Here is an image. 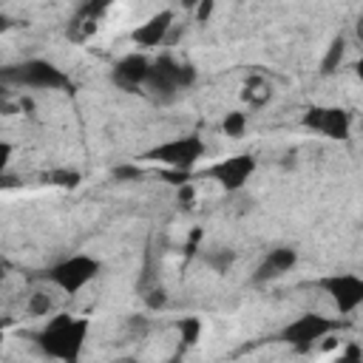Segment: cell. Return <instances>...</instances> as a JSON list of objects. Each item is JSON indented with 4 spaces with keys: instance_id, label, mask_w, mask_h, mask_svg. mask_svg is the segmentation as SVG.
<instances>
[{
    "instance_id": "obj_1",
    "label": "cell",
    "mask_w": 363,
    "mask_h": 363,
    "mask_svg": "<svg viewBox=\"0 0 363 363\" xmlns=\"http://www.w3.org/2000/svg\"><path fill=\"white\" fill-rule=\"evenodd\" d=\"M88 335V320L85 318H71V315H57L45 323V329L37 335V346L43 354L57 357V360H77Z\"/></svg>"
},
{
    "instance_id": "obj_2",
    "label": "cell",
    "mask_w": 363,
    "mask_h": 363,
    "mask_svg": "<svg viewBox=\"0 0 363 363\" xmlns=\"http://www.w3.org/2000/svg\"><path fill=\"white\" fill-rule=\"evenodd\" d=\"M193 79H196L193 65L176 62L170 54H162L156 62H150V74H147L145 85L150 88V94H153L156 99L167 102V99L176 96V91L193 85Z\"/></svg>"
},
{
    "instance_id": "obj_3",
    "label": "cell",
    "mask_w": 363,
    "mask_h": 363,
    "mask_svg": "<svg viewBox=\"0 0 363 363\" xmlns=\"http://www.w3.org/2000/svg\"><path fill=\"white\" fill-rule=\"evenodd\" d=\"M6 82L14 85H26V88H43V91H54L68 85V77L48 60H26L20 65H11L0 74Z\"/></svg>"
},
{
    "instance_id": "obj_4",
    "label": "cell",
    "mask_w": 363,
    "mask_h": 363,
    "mask_svg": "<svg viewBox=\"0 0 363 363\" xmlns=\"http://www.w3.org/2000/svg\"><path fill=\"white\" fill-rule=\"evenodd\" d=\"M201 156H204V142L196 133L179 136L173 142H164V145H159V147H153L147 153V159H153V162H159V164H164L170 170H187V173Z\"/></svg>"
},
{
    "instance_id": "obj_5",
    "label": "cell",
    "mask_w": 363,
    "mask_h": 363,
    "mask_svg": "<svg viewBox=\"0 0 363 363\" xmlns=\"http://www.w3.org/2000/svg\"><path fill=\"white\" fill-rule=\"evenodd\" d=\"M96 272H99V261H96V258H91V255H71V258L54 264L51 272H48V278H51L62 292L74 295V292H79L88 281H94Z\"/></svg>"
},
{
    "instance_id": "obj_6",
    "label": "cell",
    "mask_w": 363,
    "mask_h": 363,
    "mask_svg": "<svg viewBox=\"0 0 363 363\" xmlns=\"http://www.w3.org/2000/svg\"><path fill=\"white\" fill-rule=\"evenodd\" d=\"M318 286L326 289V295L335 301V306L340 312H352L363 301V281L357 275H349V272H337L332 278H323Z\"/></svg>"
},
{
    "instance_id": "obj_7",
    "label": "cell",
    "mask_w": 363,
    "mask_h": 363,
    "mask_svg": "<svg viewBox=\"0 0 363 363\" xmlns=\"http://www.w3.org/2000/svg\"><path fill=\"white\" fill-rule=\"evenodd\" d=\"M252 170H255V159H252L250 153H241V156L221 159L218 164L207 167L204 173H207L210 179H216L224 190H238V187H244V182L252 176Z\"/></svg>"
},
{
    "instance_id": "obj_8",
    "label": "cell",
    "mask_w": 363,
    "mask_h": 363,
    "mask_svg": "<svg viewBox=\"0 0 363 363\" xmlns=\"http://www.w3.org/2000/svg\"><path fill=\"white\" fill-rule=\"evenodd\" d=\"M332 329H335V320L320 318V315H303V318L292 320V323L281 332V340H284V343H292V346H309V343L323 340Z\"/></svg>"
},
{
    "instance_id": "obj_9",
    "label": "cell",
    "mask_w": 363,
    "mask_h": 363,
    "mask_svg": "<svg viewBox=\"0 0 363 363\" xmlns=\"http://www.w3.org/2000/svg\"><path fill=\"white\" fill-rule=\"evenodd\" d=\"M303 125L312 130H320L329 139H346L349 136V113L340 108H312L303 116Z\"/></svg>"
},
{
    "instance_id": "obj_10",
    "label": "cell",
    "mask_w": 363,
    "mask_h": 363,
    "mask_svg": "<svg viewBox=\"0 0 363 363\" xmlns=\"http://www.w3.org/2000/svg\"><path fill=\"white\" fill-rule=\"evenodd\" d=\"M170 28H173V11L164 9V11L153 14L147 23H142V26L133 31V43H136V45H145V48H156L159 43L167 40Z\"/></svg>"
},
{
    "instance_id": "obj_11",
    "label": "cell",
    "mask_w": 363,
    "mask_h": 363,
    "mask_svg": "<svg viewBox=\"0 0 363 363\" xmlns=\"http://www.w3.org/2000/svg\"><path fill=\"white\" fill-rule=\"evenodd\" d=\"M147 74H150V62H147V57H142V54H128V57H122V60L116 62V68H113V79H116L122 88H139V85H145Z\"/></svg>"
},
{
    "instance_id": "obj_12",
    "label": "cell",
    "mask_w": 363,
    "mask_h": 363,
    "mask_svg": "<svg viewBox=\"0 0 363 363\" xmlns=\"http://www.w3.org/2000/svg\"><path fill=\"white\" fill-rule=\"evenodd\" d=\"M295 261H298L295 250H289V247H278V250H272V252L261 261V267H258V272H255V281L264 284V281H269V278H278V275L289 272V269L295 267Z\"/></svg>"
},
{
    "instance_id": "obj_13",
    "label": "cell",
    "mask_w": 363,
    "mask_h": 363,
    "mask_svg": "<svg viewBox=\"0 0 363 363\" xmlns=\"http://www.w3.org/2000/svg\"><path fill=\"white\" fill-rule=\"evenodd\" d=\"M343 54H346V40L343 37H335L332 45H329V51H326V57H323V62H320V71L323 74H335L340 68V62H343Z\"/></svg>"
},
{
    "instance_id": "obj_14",
    "label": "cell",
    "mask_w": 363,
    "mask_h": 363,
    "mask_svg": "<svg viewBox=\"0 0 363 363\" xmlns=\"http://www.w3.org/2000/svg\"><path fill=\"white\" fill-rule=\"evenodd\" d=\"M179 332H182L184 346H193V343L199 340V335H201V320H199V318H182Z\"/></svg>"
},
{
    "instance_id": "obj_15",
    "label": "cell",
    "mask_w": 363,
    "mask_h": 363,
    "mask_svg": "<svg viewBox=\"0 0 363 363\" xmlns=\"http://www.w3.org/2000/svg\"><path fill=\"white\" fill-rule=\"evenodd\" d=\"M244 128H247V119H244L241 111H233V113L224 116V133H227V136H241Z\"/></svg>"
},
{
    "instance_id": "obj_16",
    "label": "cell",
    "mask_w": 363,
    "mask_h": 363,
    "mask_svg": "<svg viewBox=\"0 0 363 363\" xmlns=\"http://www.w3.org/2000/svg\"><path fill=\"white\" fill-rule=\"evenodd\" d=\"M111 3H113V0H85L82 9H79V17H82V20H96Z\"/></svg>"
},
{
    "instance_id": "obj_17",
    "label": "cell",
    "mask_w": 363,
    "mask_h": 363,
    "mask_svg": "<svg viewBox=\"0 0 363 363\" xmlns=\"http://www.w3.org/2000/svg\"><path fill=\"white\" fill-rule=\"evenodd\" d=\"M233 261H235V252H233V250H218V252H210V255H207V264H210L213 269H218V272H224Z\"/></svg>"
},
{
    "instance_id": "obj_18",
    "label": "cell",
    "mask_w": 363,
    "mask_h": 363,
    "mask_svg": "<svg viewBox=\"0 0 363 363\" xmlns=\"http://www.w3.org/2000/svg\"><path fill=\"white\" fill-rule=\"evenodd\" d=\"M54 184H62V187H74L77 182H79V173H74V170H57V173H51L48 176Z\"/></svg>"
},
{
    "instance_id": "obj_19",
    "label": "cell",
    "mask_w": 363,
    "mask_h": 363,
    "mask_svg": "<svg viewBox=\"0 0 363 363\" xmlns=\"http://www.w3.org/2000/svg\"><path fill=\"white\" fill-rule=\"evenodd\" d=\"M48 309H51V301H48L43 292H34V295H31V303H28V312H31V315H45Z\"/></svg>"
},
{
    "instance_id": "obj_20",
    "label": "cell",
    "mask_w": 363,
    "mask_h": 363,
    "mask_svg": "<svg viewBox=\"0 0 363 363\" xmlns=\"http://www.w3.org/2000/svg\"><path fill=\"white\" fill-rule=\"evenodd\" d=\"M113 179H122V182H128V179H142V170H139L136 164H119V167H113Z\"/></svg>"
},
{
    "instance_id": "obj_21",
    "label": "cell",
    "mask_w": 363,
    "mask_h": 363,
    "mask_svg": "<svg viewBox=\"0 0 363 363\" xmlns=\"http://www.w3.org/2000/svg\"><path fill=\"white\" fill-rule=\"evenodd\" d=\"M213 6H216V0H199L196 17H199L201 23H207V20H210V14H213Z\"/></svg>"
},
{
    "instance_id": "obj_22",
    "label": "cell",
    "mask_w": 363,
    "mask_h": 363,
    "mask_svg": "<svg viewBox=\"0 0 363 363\" xmlns=\"http://www.w3.org/2000/svg\"><path fill=\"white\" fill-rule=\"evenodd\" d=\"M9 159H11V145H9V142H0V173L6 170Z\"/></svg>"
},
{
    "instance_id": "obj_23",
    "label": "cell",
    "mask_w": 363,
    "mask_h": 363,
    "mask_svg": "<svg viewBox=\"0 0 363 363\" xmlns=\"http://www.w3.org/2000/svg\"><path fill=\"white\" fill-rule=\"evenodd\" d=\"M340 357H349V360H360V349H357V346H349V349H346V354H340Z\"/></svg>"
},
{
    "instance_id": "obj_24",
    "label": "cell",
    "mask_w": 363,
    "mask_h": 363,
    "mask_svg": "<svg viewBox=\"0 0 363 363\" xmlns=\"http://www.w3.org/2000/svg\"><path fill=\"white\" fill-rule=\"evenodd\" d=\"M0 111H9V105H6V85L0 82Z\"/></svg>"
},
{
    "instance_id": "obj_25",
    "label": "cell",
    "mask_w": 363,
    "mask_h": 363,
    "mask_svg": "<svg viewBox=\"0 0 363 363\" xmlns=\"http://www.w3.org/2000/svg\"><path fill=\"white\" fill-rule=\"evenodd\" d=\"M9 26H11V20H9L6 14H0V34H3V31H9Z\"/></svg>"
},
{
    "instance_id": "obj_26",
    "label": "cell",
    "mask_w": 363,
    "mask_h": 363,
    "mask_svg": "<svg viewBox=\"0 0 363 363\" xmlns=\"http://www.w3.org/2000/svg\"><path fill=\"white\" fill-rule=\"evenodd\" d=\"M196 3H199V0H182V6H184V9H193Z\"/></svg>"
},
{
    "instance_id": "obj_27",
    "label": "cell",
    "mask_w": 363,
    "mask_h": 363,
    "mask_svg": "<svg viewBox=\"0 0 363 363\" xmlns=\"http://www.w3.org/2000/svg\"><path fill=\"white\" fill-rule=\"evenodd\" d=\"M0 346H3V332H0Z\"/></svg>"
}]
</instances>
